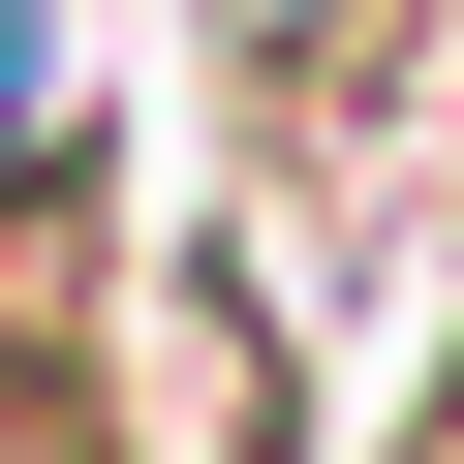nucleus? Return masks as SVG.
I'll return each mask as SVG.
<instances>
[{
    "instance_id": "f257e3e1",
    "label": "nucleus",
    "mask_w": 464,
    "mask_h": 464,
    "mask_svg": "<svg viewBox=\"0 0 464 464\" xmlns=\"http://www.w3.org/2000/svg\"><path fill=\"white\" fill-rule=\"evenodd\" d=\"M0 464H155V433H124V372H93V341H0Z\"/></svg>"
},
{
    "instance_id": "f03ea898",
    "label": "nucleus",
    "mask_w": 464,
    "mask_h": 464,
    "mask_svg": "<svg viewBox=\"0 0 464 464\" xmlns=\"http://www.w3.org/2000/svg\"><path fill=\"white\" fill-rule=\"evenodd\" d=\"M402 464H464V402H433V433H402Z\"/></svg>"
}]
</instances>
